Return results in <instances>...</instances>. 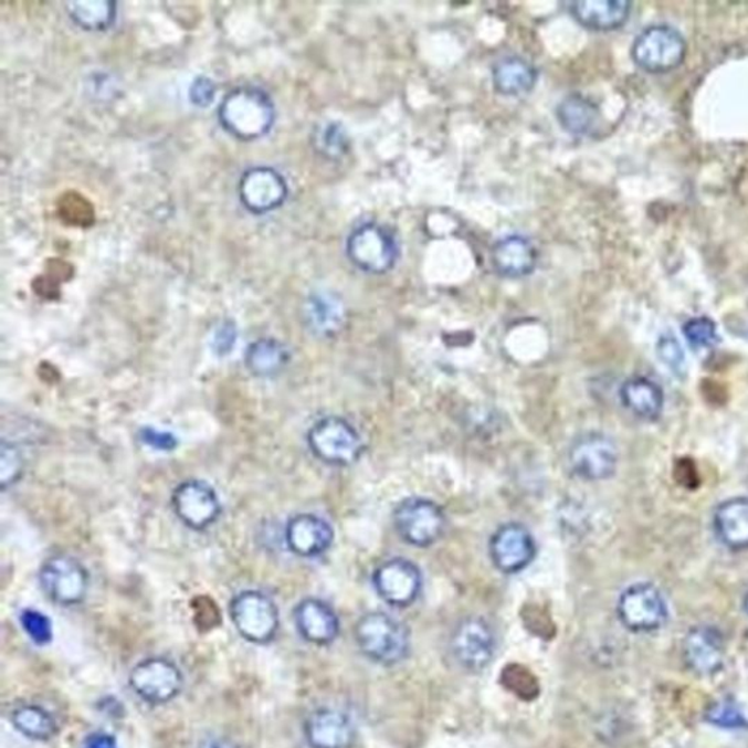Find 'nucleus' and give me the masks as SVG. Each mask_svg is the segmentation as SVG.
<instances>
[{
  "label": "nucleus",
  "instance_id": "nucleus-34",
  "mask_svg": "<svg viewBox=\"0 0 748 748\" xmlns=\"http://www.w3.org/2000/svg\"><path fill=\"white\" fill-rule=\"evenodd\" d=\"M656 356L670 373L675 378H684L687 373L686 352H684L682 344L674 334H665L656 343Z\"/></svg>",
  "mask_w": 748,
  "mask_h": 748
},
{
  "label": "nucleus",
  "instance_id": "nucleus-12",
  "mask_svg": "<svg viewBox=\"0 0 748 748\" xmlns=\"http://www.w3.org/2000/svg\"><path fill=\"white\" fill-rule=\"evenodd\" d=\"M496 645L494 629L480 617L461 621L451 641L453 659L470 673H480L492 664Z\"/></svg>",
  "mask_w": 748,
  "mask_h": 748
},
{
  "label": "nucleus",
  "instance_id": "nucleus-27",
  "mask_svg": "<svg viewBox=\"0 0 748 748\" xmlns=\"http://www.w3.org/2000/svg\"><path fill=\"white\" fill-rule=\"evenodd\" d=\"M538 72L527 59L503 57L493 67L494 88L507 97H518L535 87Z\"/></svg>",
  "mask_w": 748,
  "mask_h": 748
},
{
  "label": "nucleus",
  "instance_id": "nucleus-22",
  "mask_svg": "<svg viewBox=\"0 0 748 748\" xmlns=\"http://www.w3.org/2000/svg\"><path fill=\"white\" fill-rule=\"evenodd\" d=\"M620 399L625 410L643 421H656L664 412V391L655 380L634 376L620 388Z\"/></svg>",
  "mask_w": 748,
  "mask_h": 748
},
{
  "label": "nucleus",
  "instance_id": "nucleus-9",
  "mask_svg": "<svg viewBox=\"0 0 748 748\" xmlns=\"http://www.w3.org/2000/svg\"><path fill=\"white\" fill-rule=\"evenodd\" d=\"M393 524L403 541L414 547H430L442 538L446 516L442 507L423 497L403 501L393 514Z\"/></svg>",
  "mask_w": 748,
  "mask_h": 748
},
{
  "label": "nucleus",
  "instance_id": "nucleus-5",
  "mask_svg": "<svg viewBox=\"0 0 748 748\" xmlns=\"http://www.w3.org/2000/svg\"><path fill=\"white\" fill-rule=\"evenodd\" d=\"M687 43L671 25L659 24L643 30L632 45V59L642 71L665 74L686 59Z\"/></svg>",
  "mask_w": 748,
  "mask_h": 748
},
{
  "label": "nucleus",
  "instance_id": "nucleus-2",
  "mask_svg": "<svg viewBox=\"0 0 748 748\" xmlns=\"http://www.w3.org/2000/svg\"><path fill=\"white\" fill-rule=\"evenodd\" d=\"M356 642L367 659L382 665H396L410 650L407 629L387 613L362 615L356 624Z\"/></svg>",
  "mask_w": 748,
  "mask_h": 748
},
{
  "label": "nucleus",
  "instance_id": "nucleus-23",
  "mask_svg": "<svg viewBox=\"0 0 748 748\" xmlns=\"http://www.w3.org/2000/svg\"><path fill=\"white\" fill-rule=\"evenodd\" d=\"M494 270L506 278H523L533 274L538 255L533 243L523 235H507L493 247Z\"/></svg>",
  "mask_w": 748,
  "mask_h": 748
},
{
  "label": "nucleus",
  "instance_id": "nucleus-25",
  "mask_svg": "<svg viewBox=\"0 0 748 748\" xmlns=\"http://www.w3.org/2000/svg\"><path fill=\"white\" fill-rule=\"evenodd\" d=\"M292 354L285 344L274 338H261L244 352V366L249 373L260 379L276 378L287 369Z\"/></svg>",
  "mask_w": 748,
  "mask_h": 748
},
{
  "label": "nucleus",
  "instance_id": "nucleus-32",
  "mask_svg": "<svg viewBox=\"0 0 748 748\" xmlns=\"http://www.w3.org/2000/svg\"><path fill=\"white\" fill-rule=\"evenodd\" d=\"M57 215L65 224L74 226H89L95 219L93 206L76 192L63 194L57 203Z\"/></svg>",
  "mask_w": 748,
  "mask_h": 748
},
{
  "label": "nucleus",
  "instance_id": "nucleus-8",
  "mask_svg": "<svg viewBox=\"0 0 748 748\" xmlns=\"http://www.w3.org/2000/svg\"><path fill=\"white\" fill-rule=\"evenodd\" d=\"M185 678L173 661L152 656L130 671L129 686L140 700L152 706L170 704L183 691Z\"/></svg>",
  "mask_w": 748,
  "mask_h": 748
},
{
  "label": "nucleus",
  "instance_id": "nucleus-10",
  "mask_svg": "<svg viewBox=\"0 0 748 748\" xmlns=\"http://www.w3.org/2000/svg\"><path fill=\"white\" fill-rule=\"evenodd\" d=\"M617 614L630 632L652 633L668 620V605L655 584L634 583L621 593Z\"/></svg>",
  "mask_w": 748,
  "mask_h": 748
},
{
  "label": "nucleus",
  "instance_id": "nucleus-19",
  "mask_svg": "<svg viewBox=\"0 0 748 748\" xmlns=\"http://www.w3.org/2000/svg\"><path fill=\"white\" fill-rule=\"evenodd\" d=\"M285 541L293 555L313 559L325 555L333 546L334 529L319 516L302 514L288 520Z\"/></svg>",
  "mask_w": 748,
  "mask_h": 748
},
{
  "label": "nucleus",
  "instance_id": "nucleus-15",
  "mask_svg": "<svg viewBox=\"0 0 748 748\" xmlns=\"http://www.w3.org/2000/svg\"><path fill=\"white\" fill-rule=\"evenodd\" d=\"M239 197L252 214H266L280 208L288 197L284 177L270 167H255L242 176Z\"/></svg>",
  "mask_w": 748,
  "mask_h": 748
},
{
  "label": "nucleus",
  "instance_id": "nucleus-11",
  "mask_svg": "<svg viewBox=\"0 0 748 748\" xmlns=\"http://www.w3.org/2000/svg\"><path fill=\"white\" fill-rule=\"evenodd\" d=\"M171 505L180 523L197 533L211 528L222 514L219 494L202 480H186L177 485Z\"/></svg>",
  "mask_w": 748,
  "mask_h": 748
},
{
  "label": "nucleus",
  "instance_id": "nucleus-41",
  "mask_svg": "<svg viewBox=\"0 0 748 748\" xmlns=\"http://www.w3.org/2000/svg\"><path fill=\"white\" fill-rule=\"evenodd\" d=\"M83 748H119L117 740L112 734L94 733L85 738Z\"/></svg>",
  "mask_w": 748,
  "mask_h": 748
},
{
  "label": "nucleus",
  "instance_id": "nucleus-1",
  "mask_svg": "<svg viewBox=\"0 0 748 748\" xmlns=\"http://www.w3.org/2000/svg\"><path fill=\"white\" fill-rule=\"evenodd\" d=\"M219 119L226 134L251 143L270 133L275 122V106L264 89L240 87L222 99Z\"/></svg>",
  "mask_w": 748,
  "mask_h": 748
},
{
  "label": "nucleus",
  "instance_id": "nucleus-18",
  "mask_svg": "<svg viewBox=\"0 0 748 748\" xmlns=\"http://www.w3.org/2000/svg\"><path fill=\"white\" fill-rule=\"evenodd\" d=\"M683 659L688 668L699 675H712L723 668L725 641L714 625H697L683 643Z\"/></svg>",
  "mask_w": 748,
  "mask_h": 748
},
{
  "label": "nucleus",
  "instance_id": "nucleus-7",
  "mask_svg": "<svg viewBox=\"0 0 748 748\" xmlns=\"http://www.w3.org/2000/svg\"><path fill=\"white\" fill-rule=\"evenodd\" d=\"M347 256L358 270L375 275L387 274L397 264L399 246L391 231L367 222L348 238Z\"/></svg>",
  "mask_w": 748,
  "mask_h": 748
},
{
  "label": "nucleus",
  "instance_id": "nucleus-38",
  "mask_svg": "<svg viewBox=\"0 0 748 748\" xmlns=\"http://www.w3.org/2000/svg\"><path fill=\"white\" fill-rule=\"evenodd\" d=\"M215 84L207 76H199L190 85L189 98L197 107H208L215 97Z\"/></svg>",
  "mask_w": 748,
  "mask_h": 748
},
{
  "label": "nucleus",
  "instance_id": "nucleus-13",
  "mask_svg": "<svg viewBox=\"0 0 748 748\" xmlns=\"http://www.w3.org/2000/svg\"><path fill=\"white\" fill-rule=\"evenodd\" d=\"M569 462L573 473L587 482H604L613 477L619 466V451L610 438L588 433L572 444Z\"/></svg>",
  "mask_w": 748,
  "mask_h": 748
},
{
  "label": "nucleus",
  "instance_id": "nucleus-3",
  "mask_svg": "<svg viewBox=\"0 0 748 748\" xmlns=\"http://www.w3.org/2000/svg\"><path fill=\"white\" fill-rule=\"evenodd\" d=\"M230 617L240 636L253 645H267L278 634V607L256 589L240 592L231 600Z\"/></svg>",
  "mask_w": 748,
  "mask_h": 748
},
{
  "label": "nucleus",
  "instance_id": "nucleus-26",
  "mask_svg": "<svg viewBox=\"0 0 748 748\" xmlns=\"http://www.w3.org/2000/svg\"><path fill=\"white\" fill-rule=\"evenodd\" d=\"M305 317L308 328L319 337H333L346 322V307L333 293H315L307 298Z\"/></svg>",
  "mask_w": 748,
  "mask_h": 748
},
{
  "label": "nucleus",
  "instance_id": "nucleus-20",
  "mask_svg": "<svg viewBox=\"0 0 748 748\" xmlns=\"http://www.w3.org/2000/svg\"><path fill=\"white\" fill-rule=\"evenodd\" d=\"M301 636L316 646H328L339 634V620L333 607L317 598H306L294 610Z\"/></svg>",
  "mask_w": 748,
  "mask_h": 748
},
{
  "label": "nucleus",
  "instance_id": "nucleus-42",
  "mask_svg": "<svg viewBox=\"0 0 748 748\" xmlns=\"http://www.w3.org/2000/svg\"><path fill=\"white\" fill-rule=\"evenodd\" d=\"M198 748H240L233 741L225 740V738H208L203 740Z\"/></svg>",
  "mask_w": 748,
  "mask_h": 748
},
{
  "label": "nucleus",
  "instance_id": "nucleus-28",
  "mask_svg": "<svg viewBox=\"0 0 748 748\" xmlns=\"http://www.w3.org/2000/svg\"><path fill=\"white\" fill-rule=\"evenodd\" d=\"M557 119L568 133L589 135L598 126L600 110L591 99L580 94L566 97L557 107Z\"/></svg>",
  "mask_w": 748,
  "mask_h": 748
},
{
  "label": "nucleus",
  "instance_id": "nucleus-16",
  "mask_svg": "<svg viewBox=\"0 0 748 748\" xmlns=\"http://www.w3.org/2000/svg\"><path fill=\"white\" fill-rule=\"evenodd\" d=\"M537 547L533 534L524 525L506 524L497 529L489 541V556L494 566L506 575L519 573L533 563Z\"/></svg>",
  "mask_w": 748,
  "mask_h": 748
},
{
  "label": "nucleus",
  "instance_id": "nucleus-40",
  "mask_svg": "<svg viewBox=\"0 0 748 748\" xmlns=\"http://www.w3.org/2000/svg\"><path fill=\"white\" fill-rule=\"evenodd\" d=\"M235 339H238V330H235L234 324L224 322V324L217 329L214 344H212V346H214V350L219 356H226V354L233 350Z\"/></svg>",
  "mask_w": 748,
  "mask_h": 748
},
{
  "label": "nucleus",
  "instance_id": "nucleus-36",
  "mask_svg": "<svg viewBox=\"0 0 748 748\" xmlns=\"http://www.w3.org/2000/svg\"><path fill=\"white\" fill-rule=\"evenodd\" d=\"M684 338L695 350H707L718 343L719 335L715 322L709 317H693L683 326Z\"/></svg>",
  "mask_w": 748,
  "mask_h": 748
},
{
  "label": "nucleus",
  "instance_id": "nucleus-43",
  "mask_svg": "<svg viewBox=\"0 0 748 748\" xmlns=\"http://www.w3.org/2000/svg\"><path fill=\"white\" fill-rule=\"evenodd\" d=\"M742 605H745V610H746V613L748 615V592L746 593L745 602H742Z\"/></svg>",
  "mask_w": 748,
  "mask_h": 748
},
{
  "label": "nucleus",
  "instance_id": "nucleus-30",
  "mask_svg": "<svg viewBox=\"0 0 748 748\" xmlns=\"http://www.w3.org/2000/svg\"><path fill=\"white\" fill-rule=\"evenodd\" d=\"M67 15L81 29L104 31L116 20V3L110 0H80L66 3Z\"/></svg>",
  "mask_w": 748,
  "mask_h": 748
},
{
  "label": "nucleus",
  "instance_id": "nucleus-35",
  "mask_svg": "<svg viewBox=\"0 0 748 748\" xmlns=\"http://www.w3.org/2000/svg\"><path fill=\"white\" fill-rule=\"evenodd\" d=\"M706 720L715 727L727 729L747 728L748 725L745 712L736 702L729 699L712 704L706 710Z\"/></svg>",
  "mask_w": 748,
  "mask_h": 748
},
{
  "label": "nucleus",
  "instance_id": "nucleus-33",
  "mask_svg": "<svg viewBox=\"0 0 748 748\" xmlns=\"http://www.w3.org/2000/svg\"><path fill=\"white\" fill-rule=\"evenodd\" d=\"M24 455L15 444L3 441L0 444V488L13 487L24 475Z\"/></svg>",
  "mask_w": 748,
  "mask_h": 748
},
{
  "label": "nucleus",
  "instance_id": "nucleus-4",
  "mask_svg": "<svg viewBox=\"0 0 748 748\" xmlns=\"http://www.w3.org/2000/svg\"><path fill=\"white\" fill-rule=\"evenodd\" d=\"M307 443L317 460L334 466L356 464L365 449L357 430L339 417L317 421L308 430Z\"/></svg>",
  "mask_w": 748,
  "mask_h": 748
},
{
  "label": "nucleus",
  "instance_id": "nucleus-29",
  "mask_svg": "<svg viewBox=\"0 0 748 748\" xmlns=\"http://www.w3.org/2000/svg\"><path fill=\"white\" fill-rule=\"evenodd\" d=\"M11 723L18 733L34 741L52 740L59 729L54 716L43 706L34 704L15 707L11 714Z\"/></svg>",
  "mask_w": 748,
  "mask_h": 748
},
{
  "label": "nucleus",
  "instance_id": "nucleus-17",
  "mask_svg": "<svg viewBox=\"0 0 748 748\" xmlns=\"http://www.w3.org/2000/svg\"><path fill=\"white\" fill-rule=\"evenodd\" d=\"M305 738L310 748H351L356 727L346 712L319 707L306 719Z\"/></svg>",
  "mask_w": 748,
  "mask_h": 748
},
{
  "label": "nucleus",
  "instance_id": "nucleus-24",
  "mask_svg": "<svg viewBox=\"0 0 748 748\" xmlns=\"http://www.w3.org/2000/svg\"><path fill=\"white\" fill-rule=\"evenodd\" d=\"M575 20L596 31H613L620 29L629 20L632 4L623 0H587L570 4Z\"/></svg>",
  "mask_w": 748,
  "mask_h": 748
},
{
  "label": "nucleus",
  "instance_id": "nucleus-31",
  "mask_svg": "<svg viewBox=\"0 0 748 748\" xmlns=\"http://www.w3.org/2000/svg\"><path fill=\"white\" fill-rule=\"evenodd\" d=\"M313 145L320 156L328 160H339L350 149V138L346 128L338 122H326L313 134Z\"/></svg>",
  "mask_w": 748,
  "mask_h": 748
},
{
  "label": "nucleus",
  "instance_id": "nucleus-21",
  "mask_svg": "<svg viewBox=\"0 0 748 748\" xmlns=\"http://www.w3.org/2000/svg\"><path fill=\"white\" fill-rule=\"evenodd\" d=\"M715 537L731 551L748 550V497L720 502L712 516Z\"/></svg>",
  "mask_w": 748,
  "mask_h": 748
},
{
  "label": "nucleus",
  "instance_id": "nucleus-39",
  "mask_svg": "<svg viewBox=\"0 0 748 748\" xmlns=\"http://www.w3.org/2000/svg\"><path fill=\"white\" fill-rule=\"evenodd\" d=\"M140 441L161 452H171L177 447V438L173 434L151 428L143 429Z\"/></svg>",
  "mask_w": 748,
  "mask_h": 748
},
{
  "label": "nucleus",
  "instance_id": "nucleus-14",
  "mask_svg": "<svg viewBox=\"0 0 748 748\" xmlns=\"http://www.w3.org/2000/svg\"><path fill=\"white\" fill-rule=\"evenodd\" d=\"M373 583L379 597L387 604L405 609L414 604L420 597L423 578L419 568L411 561L393 559L376 569Z\"/></svg>",
  "mask_w": 748,
  "mask_h": 748
},
{
  "label": "nucleus",
  "instance_id": "nucleus-37",
  "mask_svg": "<svg viewBox=\"0 0 748 748\" xmlns=\"http://www.w3.org/2000/svg\"><path fill=\"white\" fill-rule=\"evenodd\" d=\"M20 620L27 636H29L35 645L44 646L52 642V621H50L49 617L43 614L42 611L27 609L22 611Z\"/></svg>",
  "mask_w": 748,
  "mask_h": 748
},
{
  "label": "nucleus",
  "instance_id": "nucleus-6",
  "mask_svg": "<svg viewBox=\"0 0 748 748\" xmlns=\"http://www.w3.org/2000/svg\"><path fill=\"white\" fill-rule=\"evenodd\" d=\"M39 582L54 604L75 607L83 604L88 596L89 573L75 557L56 555L49 557L40 568Z\"/></svg>",
  "mask_w": 748,
  "mask_h": 748
}]
</instances>
